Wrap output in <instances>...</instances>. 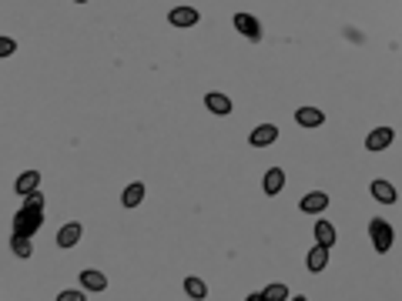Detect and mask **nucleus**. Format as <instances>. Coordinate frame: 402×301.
Wrapping results in <instances>:
<instances>
[{"mask_svg": "<svg viewBox=\"0 0 402 301\" xmlns=\"http://www.w3.org/2000/svg\"><path fill=\"white\" fill-rule=\"evenodd\" d=\"M44 207H47V198H44L40 191L27 194L20 211L14 214V221H10V231L20 234V238H34L40 231V225H44Z\"/></svg>", "mask_w": 402, "mask_h": 301, "instance_id": "1", "label": "nucleus"}, {"mask_svg": "<svg viewBox=\"0 0 402 301\" xmlns=\"http://www.w3.org/2000/svg\"><path fill=\"white\" fill-rule=\"evenodd\" d=\"M369 241H372V251L376 255H389V248H392V241H396V231H392V225L385 221V218H372L369 221Z\"/></svg>", "mask_w": 402, "mask_h": 301, "instance_id": "2", "label": "nucleus"}, {"mask_svg": "<svg viewBox=\"0 0 402 301\" xmlns=\"http://www.w3.org/2000/svg\"><path fill=\"white\" fill-rule=\"evenodd\" d=\"M231 27H235V34H238V37L251 40V44H258V40L265 37V31H262V20L251 17V14H245V10H238V14L231 17Z\"/></svg>", "mask_w": 402, "mask_h": 301, "instance_id": "3", "label": "nucleus"}, {"mask_svg": "<svg viewBox=\"0 0 402 301\" xmlns=\"http://www.w3.org/2000/svg\"><path fill=\"white\" fill-rule=\"evenodd\" d=\"M198 20H201V14L194 10L192 3H185V7H171V10H168V24L178 27V31H192V27H198Z\"/></svg>", "mask_w": 402, "mask_h": 301, "instance_id": "4", "label": "nucleus"}, {"mask_svg": "<svg viewBox=\"0 0 402 301\" xmlns=\"http://www.w3.org/2000/svg\"><path fill=\"white\" fill-rule=\"evenodd\" d=\"M392 141H396V131H392V128H372V131L365 134V150H369V154H379V150H385V148H392Z\"/></svg>", "mask_w": 402, "mask_h": 301, "instance_id": "5", "label": "nucleus"}, {"mask_svg": "<svg viewBox=\"0 0 402 301\" xmlns=\"http://www.w3.org/2000/svg\"><path fill=\"white\" fill-rule=\"evenodd\" d=\"M81 238H84V225L81 221H67V225H60L58 227V248L60 251H71V248H77L81 245Z\"/></svg>", "mask_w": 402, "mask_h": 301, "instance_id": "6", "label": "nucleus"}, {"mask_svg": "<svg viewBox=\"0 0 402 301\" xmlns=\"http://www.w3.org/2000/svg\"><path fill=\"white\" fill-rule=\"evenodd\" d=\"M369 194H372V201H379V205H396V198H399V188L392 184V181H385V178H372V184H369Z\"/></svg>", "mask_w": 402, "mask_h": 301, "instance_id": "7", "label": "nucleus"}, {"mask_svg": "<svg viewBox=\"0 0 402 301\" xmlns=\"http://www.w3.org/2000/svg\"><path fill=\"white\" fill-rule=\"evenodd\" d=\"M295 124H299L302 131H315V128H322V124H326V111L305 104V108H299V111H295Z\"/></svg>", "mask_w": 402, "mask_h": 301, "instance_id": "8", "label": "nucleus"}, {"mask_svg": "<svg viewBox=\"0 0 402 301\" xmlns=\"http://www.w3.org/2000/svg\"><path fill=\"white\" fill-rule=\"evenodd\" d=\"M205 111H208L211 117H228V114L235 111V104H231L228 94H221V91H208V94H205Z\"/></svg>", "mask_w": 402, "mask_h": 301, "instance_id": "9", "label": "nucleus"}, {"mask_svg": "<svg viewBox=\"0 0 402 301\" xmlns=\"http://www.w3.org/2000/svg\"><path fill=\"white\" fill-rule=\"evenodd\" d=\"M275 141H278V128H275V124H258V128H251V134H249V148H255V150L271 148Z\"/></svg>", "mask_w": 402, "mask_h": 301, "instance_id": "10", "label": "nucleus"}, {"mask_svg": "<svg viewBox=\"0 0 402 301\" xmlns=\"http://www.w3.org/2000/svg\"><path fill=\"white\" fill-rule=\"evenodd\" d=\"M328 251H332V248L319 245V241H315V245L308 248V255H305V268L312 271V275H322V271L328 268Z\"/></svg>", "mask_w": 402, "mask_h": 301, "instance_id": "11", "label": "nucleus"}, {"mask_svg": "<svg viewBox=\"0 0 402 301\" xmlns=\"http://www.w3.org/2000/svg\"><path fill=\"white\" fill-rule=\"evenodd\" d=\"M81 288H87L91 295H101V291H108V275L101 268H84L81 271Z\"/></svg>", "mask_w": 402, "mask_h": 301, "instance_id": "12", "label": "nucleus"}, {"mask_svg": "<svg viewBox=\"0 0 402 301\" xmlns=\"http://www.w3.org/2000/svg\"><path fill=\"white\" fill-rule=\"evenodd\" d=\"M326 207H328L326 191H308V194H302V201H299V211H302V214H322Z\"/></svg>", "mask_w": 402, "mask_h": 301, "instance_id": "13", "label": "nucleus"}, {"mask_svg": "<svg viewBox=\"0 0 402 301\" xmlns=\"http://www.w3.org/2000/svg\"><path fill=\"white\" fill-rule=\"evenodd\" d=\"M285 188V171L282 168H268L262 174V191H265V198H275V194H282Z\"/></svg>", "mask_w": 402, "mask_h": 301, "instance_id": "14", "label": "nucleus"}, {"mask_svg": "<svg viewBox=\"0 0 402 301\" xmlns=\"http://www.w3.org/2000/svg\"><path fill=\"white\" fill-rule=\"evenodd\" d=\"M144 205V184L141 181H131L128 188L121 191V207H128V211H134V207Z\"/></svg>", "mask_w": 402, "mask_h": 301, "instance_id": "15", "label": "nucleus"}, {"mask_svg": "<svg viewBox=\"0 0 402 301\" xmlns=\"http://www.w3.org/2000/svg\"><path fill=\"white\" fill-rule=\"evenodd\" d=\"M40 184V171H24L17 181H14V191H17L20 198H27V194H34V191H40L37 188Z\"/></svg>", "mask_w": 402, "mask_h": 301, "instance_id": "16", "label": "nucleus"}, {"mask_svg": "<svg viewBox=\"0 0 402 301\" xmlns=\"http://www.w3.org/2000/svg\"><path fill=\"white\" fill-rule=\"evenodd\" d=\"M312 234H315V241H319V245H326V248L339 245V241H335V225H332V221H326V218H322V221H315Z\"/></svg>", "mask_w": 402, "mask_h": 301, "instance_id": "17", "label": "nucleus"}, {"mask_svg": "<svg viewBox=\"0 0 402 301\" xmlns=\"http://www.w3.org/2000/svg\"><path fill=\"white\" fill-rule=\"evenodd\" d=\"M181 288H185V295H188V298H192V301L208 298V284H205V278H194V275H188Z\"/></svg>", "mask_w": 402, "mask_h": 301, "instance_id": "18", "label": "nucleus"}, {"mask_svg": "<svg viewBox=\"0 0 402 301\" xmlns=\"http://www.w3.org/2000/svg\"><path fill=\"white\" fill-rule=\"evenodd\" d=\"M10 251H14L17 258H31V255H34V241H31V238H20V234H10Z\"/></svg>", "mask_w": 402, "mask_h": 301, "instance_id": "19", "label": "nucleus"}, {"mask_svg": "<svg viewBox=\"0 0 402 301\" xmlns=\"http://www.w3.org/2000/svg\"><path fill=\"white\" fill-rule=\"evenodd\" d=\"M262 291H265V301H288V295H292V291H288V284H268V288H262Z\"/></svg>", "mask_w": 402, "mask_h": 301, "instance_id": "20", "label": "nucleus"}, {"mask_svg": "<svg viewBox=\"0 0 402 301\" xmlns=\"http://www.w3.org/2000/svg\"><path fill=\"white\" fill-rule=\"evenodd\" d=\"M14 54H17V40L10 37V34H3V37H0V57H3V60H10Z\"/></svg>", "mask_w": 402, "mask_h": 301, "instance_id": "21", "label": "nucleus"}, {"mask_svg": "<svg viewBox=\"0 0 402 301\" xmlns=\"http://www.w3.org/2000/svg\"><path fill=\"white\" fill-rule=\"evenodd\" d=\"M87 295H91L87 288H64V291L58 295V301H84Z\"/></svg>", "mask_w": 402, "mask_h": 301, "instance_id": "22", "label": "nucleus"}, {"mask_svg": "<svg viewBox=\"0 0 402 301\" xmlns=\"http://www.w3.org/2000/svg\"><path fill=\"white\" fill-rule=\"evenodd\" d=\"M71 3H87V0H71Z\"/></svg>", "mask_w": 402, "mask_h": 301, "instance_id": "23", "label": "nucleus"}]
</instances>
